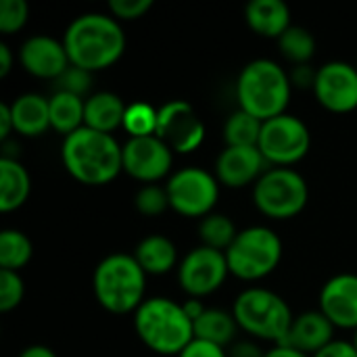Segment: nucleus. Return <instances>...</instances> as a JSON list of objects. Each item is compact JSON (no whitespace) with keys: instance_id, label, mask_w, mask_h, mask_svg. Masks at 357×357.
<instances>
[{"instance_id":"f257e3e1","label":"nucleus","mask_w":357,"mask_h":357,"mask_svg":"<svg viewBox=\"0 0 357 357\" xmlns=\"http://www.w3.org/2000/svg\"><path fill=\"white\" fill-rule=\"evenodd\" d=\"M63 46L71 65L94 73L121 59L126 50V33L113 15L84 13L67 25Z\"/></svg>"},{"instance_id":"f03ea898","label":"nucleus","mask_w":357,"mask_h":357,"mask_svg":"<svg viewBox=\"0 0 357 357\" xmlns=\"http://www.w3.org/2000/svg\"><path fill=\"white\" fill-rule=\"evenodd\" d=\"M123 146L113 134H102L90 128L65 136L61 146V159L65 169L82 184L102 186L113 182L123 169Z\"/></svg>"},{"instance_id":"7ed1b4c3","label":"nucleus","mask_w":357,"mask_h":357,"mask_svg":"<svg viewBox=\"0 0 357 357\" xmlns=\"http://www.w3.org/2000/svg\"><path fill=\"white\" fill-rule=\"evenodd\" d=\"M291 75L282 65L270 59H255L247 63L236 79L238 109L257 117L259 121L274 119L287 113L291 100Z\"/></svg>"},{"instance_id":"20e7f679","label":"nucleus","mask_w":357,"mask_h":357,"mask_svg":"<svg viewBox=\"0 0 357 357\" xmlns=\"http://www.w3.org/2000/svg\"><path fill=\"white\" fill-rule=\"evenodd\" d=\"M140 341L159 356H180L195 341V326L184 305L167 297H151L134 312Z\"/></svg>"},{"instance_id":"39448f33","label":"nucleus","mask_w":357,"mask_h":357,"mask_svg":"<svg viewBox=\"0 0 357 357\" xmlns=\"http://www.w3.org/2000/svg\"><path fill=\"white\" fill-rule=\"evenodd\" d=\"M92 289L96 301L111 314L136 312L146 299V272L134 255L111 253L94 270Z\"/></svg>"},{"instance_id":"423d86ee","label":"nucleus","mask_w":357,"mask_h":357,"mask_svg":"<svg viewBox=\"0 0 357 357\" xmlns=\"http://www.w3.org/2000/svg\"><path fill=\"white\" fill-rule=\"evenodd\" d=\"M232 316L238 328L255 339L272 341L276 345L284 343L295 318L280 295L261 287L243 291L234 301Z\"/></svg>"},{"instance_id":"0eeeda50","label":"nucleus","mask_w":357,"mask_h":357,"mask_svg":"<svg viewBox=\"0 0 357 357\" xmlns=\"http://www.w3.org/2000/svg\"><path fill=\"white\" fill-rule=\"evenodd\" d=\"M280 259L282 241L274 230L266 226H251L241 230L226 251L228 270L241 280L266 278L278 268Z\"/></svg>"},{"instance_id":"6e6552de","label":"nucleus","mask_w":357,"mask_h":357,"mask_svg":"<svg viewBox=\"0 0 357 357\" xmlns=\"http://www.w3.org/2000/svg\"><path fill=\"white\" fill-rule=\"evenodd\" d=\"M310 199L305 178L291 167H272L253 184L255 207L272 220L299 215Z\"/></svg>"},{"instance_id":"1a4fd4ad","label":"nucleus","mask_w":357,"mask_h":357,"mask_svg":"<svg viewBox=\"0 0 357 357\" xmlns=\"http://www.w3.org/2000/svg\"><path fill=\"white\" fill-rule=\"evenodd\" d=\"M312 146V136L307 126L289 113L264 121L257 149L264 159L276 167H289L301 161Z\"/></svg>"},{"instance_id":"9d476101","label":"nucleus","mask_w":357,"mask_h":357,"mask_svg":"<svg viewBox=\"0 0 357 357\" xmlns=\"http://www.w3.org/2000/svg\"><path fill=\"white\" fill-rule=\"evenodd\" d=\"M169 207L184 218H205L213 213L220 199L218 178L201 167H184L167 180Z\"/></svg>"},{"instance_id":"9b49d317","label":"nucleus","mask_w":357,"mask_h":357,"mask_svg":"<svg viewBox=\"0 0 357 357\" xmlns=\"http://www.w3.org/2000/svg\"><path fill=\"white\" fill-rule=\"evenodd\" d=\"M155 136L174 153H192L205 140V123L186 100H169L159 109Z\"/></svg>"},{"instance_id":"f8f14e48","label":"nucleus","mask_w":357,"mask_h":357,"mask_svg":"<svg viewBox=\"0 0 357 357\" xmlns=\"http://www.w3.org/2000/svg\"><path fill=\"white\" fill-rule=\"evenodd\" d=\"M228 274L226 253L203 245L192 249L178 266V282L190 299H201L215 293Z\"/></svg>"},{"instance_id":"ddd939ff","label":"nucleus","mask_w":357,"mask_h":357,"mask_svg":"<svg viewBox=\"0 0 357 357\" xmlns=\"http://www.w3.org/2000/svg\"><path fill=\"white\" fill-rule=\"evenodd\" d=\"M121 159H123V172L128 176H132L138 182L155 184L169 174L174 151L153 134V136L130 138L123 144Z\"/></svg>"},{"instance_id":"4468645a","label":"nucleus","mask_w":357,"mask_h":357,"mask_svg":"<svg viewBox=\"0 0 357 357\" xmlns=\"http://www.w3.org/2000/svg\"><path fill=\"white\" fill-rule=\"evenodd\" d=\"M314 94L318 102L333 113L357 109V67L345 61H331L316 69Z\"/></svg>"},{"instance_id":"2eb2a0df","label":"nucleus","mask_w":357,"mask_h":357,"mask_svg":"<svg viewBox=\"0 0 357 357\" xmlns=\"http://www.w3.org/2000/svg\"><path fill=\"white\" fill-rule=\"evenodd\" d=\"M270 165L257 146H226L215 161V178L228 188L255 184Z\"/></svg>"},{"instance_id":"dca6fc26","label":"nucleus","mask_w":357,"mask_h":357,"mask_svg":"<svg viewBox=\"0 0 357 357\" xmlns=\"http://www.w3.org/2000/svg\"><path fill=\"white\" fill-rule=\"evenodd\" d=\"M21 67L40 79H56L71 63L63 42L50 36H31L19 48Z\"/></svg>"},{"instance_id":"f3484780","label":"nucleus","mask_w":357,"mask_h":357,"mask_svg":"<svg viewBox=\"0 0 357 357\" xmlns=\"http://www.w3.org/2000/svg\"><path fill=\"white\" fill-rule=\"evenodd\" d=\"M320 312L335 328L357 331V274H337L322 287Z\"/></svg>"},{"instance_id":"a211bd4d","label":"nucleus","mask_w":357,"mask_h":357,"mask_svg":"<svg viewBox=\"0 0 357 357\" xmlns=\"http://www.w3.org/2000/svg\"><path fill=\"white\" fill-rule=\"evenodd\" d=\"M335 326L333 322L318 310V312H305L297 318H293L291 331L282 345H289L297 351H303L307 356H316L326 345H331Z\"/></svg>"},{"instance_id":"6ab92c4d","label":"nucleus","mask_w":357,"mask_h":357,"mask_svg":"<svg viewBox=\"0 0 357 357\" xmlns=\"http://www.w3.org/2000/svg\"><path fill=\"white\" fill-rule=\"evenodd\" d=\"M10 113L15 132L21 136L36 138L50 128V100L40 94L27 92L17 96L10 102Z\"/></svg>"},{"instance_id":"aec40b11","label":"nucleus","mask_w":357,"mask_h":357,"mask_svg":"<svg viewBox=\"0 0 357 357\" xmlns=\"http://www.w3.org/2000/svg\"><path fill=\"white\" fill-rule=\"evenodd\" d=\"M247 25L264 38H280L291 27V10L282 0H251L245 8Z\"/></svg>"},{"instance_id":"412c9836","label":"nucleus","mask_w":357,"mask_h":357,"mask_svg":"<svg viewBox=\"0 0 357 357\" xmlns=\"http://www.w3.org/2000/svg\"><path fill=\"white\" fill-rule=\"evenodd\" d=\"M128 107L113 92H96L86 98L84 126L102 134H113L119 126H123Z\"/></svg>"},{"instance_id":"4be33fe9","label":"nucleus","mask_w":357,"mask_h":357,"mask_svg":"<svg viewBox=\"0 0 357 357\" xmlns=\"http://www.w3.org/2000/svg\"><path fill=\"white\" fill-rule=\"evenodd\" d=\"M31 190L27 169L17 159L0 157V211L8 213L19 209Z\"/></svg>"},{"instance_id":"5701e85b","label":"nucleus","mask_w":357,"mask_h":357,"mask_svg":"<svg viewBox=\"0 0 357 357\" xmlns=\"http://www.w3.org/2000/svg\"><path fill=\"white\" fill-rule=\"evenodd\" d=\"M136 261L140 264V268L146 272V276H161L167 274L176 261H178V251L176 245L163 236V234H151L146 238H142L134 251Z\"/></svg>"},{"instance_id":"b1692460","label":"nucleus","mask_w":357,"mask_h":357,"mask_svg":"<svg viewBox=\"0 0 357 357\" xmlns=\"http://www.w3.org/2000/svg\"><path fill=\"white\" fill-rule=\"evenodd\" d=\"M50 128L56 130L59 134H73L79 128H84V111H86V100L67 94V92H54L50 98Z\"/></svg>"},{"instance_id":"393cba45","label":"nucleus","mask_w":357,"mask_h":357,"mask_svg":"<svg viewBox=\"0 0 357 357\" xmlns=\"http://www.w3.org/2000/svg\"><path fill=\"white\" fill-rule=\"evenodd\" d=\"M192 326H195V339H201L220 347L230 345L238 331L234 316L224 310H205L192 322Z\"/></svg>"},{"instance_id":"a878e982","label":"nucleus","mask_w":357,"mask_h":357,"mask_svg":"<svg viewBox=\"0 0 357 357\" xmlns=\"http://www.w3.org/2000/svg\"><path fill=\"white\" fill-rule=\"evenodd\" d=\"M236 236H238V230L234 222L224 213H209L199 224V238L203 247L226 253Z\"/></svg>"},{"instance_id":"bb28decb","label":"nucleus","mask_w":357,"mask_h":357,"mask_svg":"<svg viewBox=\"0 0 357 357\" xmlns=\"http://www.w3.org/2000/svg\"><path fill=\"white\" fill-rule=\"evenodd\" d=\"M278 48L280 54L293 63L295 67L307 65L310 59L316 52V38L312 36L310 29L299 27V25H291L280 38H278Z\"/></svg>"},{"instance_id":"cd10ccee","label":"nucleus","mask_w":357,"mask_h":357,"mask_svg":"<svg viewBox=\"0 0 357 357\" xmlns=\"http://www.w3.org/2000/svg\"><path fill=\"white\" fill-rule=\"evenodd\" d=\"M33 255L31 241L19 230H2L0 232V268L19 272L29 264Z\"/></svg>"},{"instance_id":"c85d7f7f","label":"nucleus","mask_w":357,"mask_h":357,"mask_svg":"<svg viewBox=\"0 0 357 357\" xmlns=\"http://www.w3.org/2000/svg\"><path fill=\"white\" fill-rule=\"evenodd\" d=\"M261 126L264 121H259L257 117L241 109L234 111L224 123L226 146H257L261 136Z\"/></svg>"},{"instance_id":"c756f323","label":"nucleus","mask_w":357,"mask_h":357,"mask_svg":"<svg viewBox=\"0 0 357 357\" xmlns=\"http://www.w3.org/2000/svg\"><path fill=\"white\" fill-rule=\"evenodd\" d=\"M157 115H159V109L151 107L149 102H134L126 111L123 130L130 134V138L153 136L157 130Z\"/></svg>"},{"instance_id":"7c9ffc66","label":"nucleus","mask_w":357,"mask_h":357,"mask_svg":"<svg viewBox=\"0 0 357 357\" xmlns=\"http://www.w3.org/2000/svg\"><path fill=\"white\" fill-rule=\"evenodd\" d=\"M134 205H136L138 213H142L146 218H155V215H161L169 207V197H167V190L163 186H159V184H144L136 192Z\"/></svg>"},{"instance_id":"2f4dec72","label":"nucleus","mask_w":357,"mask_h":357,"mask_svg":"<svg viewBox=\"0 0 357 357\" xmlns=\"http://www.w3.org/2000/svg\"><path fill=\"white\" fill-rule=\"evenodd\" d=\"M25 295V284L19 276V272L0 270V312H13L19 307Z\"/></svg>"},{"instance_id":"473e14b6","label":"nucleus","mask_w":357,"mask_h":357,"mask_svg":"<svg viewBox=\"0 0 357 357\" xmlns=\"http://www.w3.org/2000/svg\"><path fill=\"white\" fill-rule=\"evenodd\" d=\"M54 88L56 92H67V94H75V96H84L90 92L92 88V73L69 65L56 79H54Z\"/></svg>"},{"instance_id":"72a5a7b5","label":"nucleus","mask_w":357,"mask_h":357,"mask_svg":"<svg viewBox=\"0 0 357 357\" xmlns=\"http://www.w3.org/2000/svg\"><path fill=\"white\" fill-rule=\"evenodd\" d=\"M29 17V6L25 0H2L0 2V31L10 36L19 31Z\"/></svg>"},{"instance_id":"f704fd0d","label":"nucleus","mask_w":357,"mask_h":357,"mask_svg":"<svg viewBox=\"0 0 357 357\" xmlns=\"http://www.w3.org/2000/svg\"><path fill=\"white\" fill-rule=\"evenodd\" d=\"M153 8V0H111L109 10L117 21H132L144 17Z\"/></svg>"},{"instance_id":"c9c22d12","label":"nucleus","mask_w":357,"mask_h":357,"mask_svg":"<svg viewBox=\"0 0 357 357\" xmlns=\"http://www.w3.org/2000/svg\"><path fill=\"white\" fill-rule=\"evenodd\" d=\"M178 357H228V354L220 345H213V343L195 339Z\"/></svg>"},{"instance_id":"e433bc0d","label":"nucleus","mask_w":357,"mask_h":357,"mask_svg":"<svg viewBox=\"0 0 357 357\" xmlns=\"http://www.w3.org/2000/svg\"><path fill=\"white\" fill-rule=\"evenodd\" d=\"M314 357H357V349L349 341H333Z\"/></svg>"},{"instance_id":"4c0bfd02","label":"nucleus","mask_w":357,"mask_h":357,"mask_svg":"<svg viewBox=\"0 0 357 357\" xmlns=\"http://www.w3.org/2000/svg\"><path fill=\"white\" fill-rule=\"evenodd\" d=\"M228 357H266V354H261V349L255 343H251V341H238L230 349V356Z\"/></svg>"},{"instance_id":"58836bf2","label":"nucleus","mask_w":357,"mask_h":357,"mask_svg":"<svg viewBox=\"0 0 357 357\" xmlns=\"http://www.w3.org/2000/svg\"><path fill=\"white\" fill-rule=\"evenodd\" d=\"M291 82H293V84H299V86H312V88H314L316 71H314L310 65L295 67V71H293V75H291Z\"/></svg>"},{"instance_id":"ea45409f","label":"nucleus","mask_w":357,"mask_h":357,"mask_svg":"<svg viewBox=\"0 0 357 357\" xmlns=\"http://www.w3.org/2000/svg\"><path fill=\"white\" fill-rule=\"evenodd\" d=\"M13 130H15V123H13L10 105H8V102H2V105H0V138L6 142V138L10 136Z\"/></svg>"},{"instance_id":"a19ab883","label":"nucleus","mask_w":357,"mask_h":357,"mask_svg":"<svg viewBox=\"0 0 357 357\" xmlns=\"http://www.w3.org/2000/svg\"><path fill=\"white\" fill-rule=\"evenodd\" d=\"M10 67H13V52L6 42H0V77L8 75Z\"/></svg>"},{"instance_id":"79ce46f5","label":"nucleus","mask_w":357,"mask_h":357,"mask_svg":"<svg viewBox=\"0 0 357 357\" xmlns=\"http://www.w3.org/2000/svg\"><path fill=\"white\" fill-rule=\"evenodd\" d=\"M266 357H310L307 354H303V351H297V349H293V347H289V345H276L274 349H270Z\"/></svg>"},{"instance_id":"37998d69","label":"nucleus","mask_w":357,"mask_h":357,"mask_svg":"<svg viewBox=\"0 0 357 357\" xmlns=\"http://www.w3.org/2000/svg\"><path fill=\"white\" fill-rule=\"evenodd\" d=\"M19 357H56L54 351L50 347H44V345H31V347H25Z\"/></svg>"},{"instance_id":"c03bdc74","label":"nucleus","mask_w":357,"mask_h":357,"mask_svg":"<svg viewBox=\"0 0 357 357\" xmlns=\"http://www.w3.org/2000/svg\"><path fill=\"white\" fill-rule=\"evenodd\" d=\"M354 347L357 349V331H356V337H354Z\"/></svg>"}]
</instances>
